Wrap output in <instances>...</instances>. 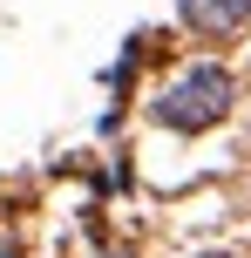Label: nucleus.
Returning <instances> with one entry per match:
<instances>
[{"instance_id":"obj_1","label":"nucleus","mask_w":251,"mask_h":258,"mask_svg":"<svg viewBox=\"0 0 251 258\" xmlns=\"http://www.w3.org/2000/svg\"><path fill=\"white\" fill-rule=\"evenodd\" d=\"M231 95H238L231 68L197 61V68H184V75H177L170 89L149 102V122H156V129H170V136H204V129H217V122H224Z\"/></svg>"},{"instance_id":"obj_2","label":"nucleus","mask_w":251,"mask_h":258,"mask_svg":"<svg viewBox=\"0 0 251 258\" xmlns=\"http://www.w3.org/2000/svg\"><path fill=\"white\" fill-rule=\"evenodd\" d=\"M184 7V27H197V34H238V27L251 21V0H177Z\"/></svg>"},{"instance_id":"obj_3","label":"nucleus","mask_w":251,"mask_h":258,"mask_svg":"<svg viewBox=\"0 0 251 258\" xmlns=\"http://www.w3.org/2000/svg\"><path fill=\"white\" fill-rule=\"evenodd\" d=\"M95 258H136V251H122V245H116V251H95Z\"/></svg>"}]
</instances>
